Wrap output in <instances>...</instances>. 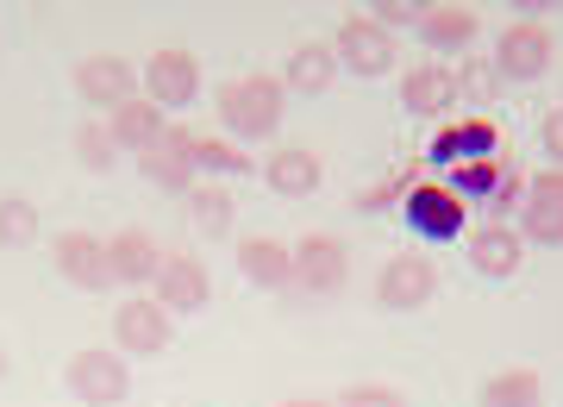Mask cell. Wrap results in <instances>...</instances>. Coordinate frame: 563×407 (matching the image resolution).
<instances>
[{
	"instance_id": "cell-1",
	"label": "cell",
	"mask_w": 563,
	"mask_h": 407,
	"mask_svg": "<svg viewBox=\"0 0 563 407\" xmlns=\"http://www.w3.org/2000/svg\"><path fill=\"white\" fill-rule=\"evenodd\" d=\"M282 76H239V81H220V95H213V107H220V125L232 144H269L282 132Z\"/></svg>"
},
{
	"instance_id": "cell-2",
	"label": "cell",
	"mask_w": 563,
	"mask_h": 407,
	"mask_svg": "<svg viewBox=\"0 0 563 407\" xmlns=\"http://www.w3.org/2000/svg\"><path fill=\"white\" fill-rule=\"evenodd\" d=\"M63 388L81 407H125V395H132V364L113 345H81L63 364Z\"/></svg>"
},
{
	"instance_id": "cell-3",
	"label": "cell",
	"mask_w": 563,
	"mask_h": 407,
	"mask_svg": "<svg viewBox=\"0 0 563 407\" xmlns=\"http://www.w3.org/2000/svg\"><path fill=\"white\" fill-rule=\"evenodd\" d=\"M551 57H558V44H551V32L539 20H507L495 32V57L488 63H495L501 88H532V81H544Z\"/></svg>"
},
{
	"instance_id": "cell-4",
	"label": "cell",
	"mask_w": 563,
	"mask_h": 407,
	"mask_svg": "<svg viewBox=\"0 0 563 407\" xmlns=\"http://www.w3.org/2000/svg\"><path fill=\"white\" fill-rule=\"evenodd\" d=\"M401 220H407V232H413V239L451 244V239H463V232H470V220H476V213H470L451 188H444V176H420V183H413V195L401 201Z\"/></svg>"
},
{
	"instance_id": "cell-5",
	"label": "cell",
	"mask_w": 563,
	"mask_h": 407,
	"mask_svg": "<svg viewBox=\"0 0 563 407\" xmlns=\"http://www.w3.org/2000/svg\"><path fill=\"white\" fill-rule=\"evenodd\" d=\"M470 157H501V132L488 113H451V120L432 125V144H426V176H444Z\"/></svg>"
},
{
	"instance_id": "cell-6",
	"label": "cell",
	"mask_w": 563,
	"mask_h": 407,
	"mask_svg": "<svg viewBox=\"0 0 563 407\" xmlns=\"http://www.w3.org/2000/svg\"><path fill=\"white\" fill-rule=\"evenodd\" d=\"M169 339H176V314L157 295H125L113 307V351L120 358H163Z\"/></svg>"
},
{
	"instance_id": "cell-7",
	"label": "cell",
	"mask_w": 563,
	"mask_h": 407,
	"mask_svg": "<svg viewBox=\"0 0 563 407\" xmlns=\"http://www.w3.org/2000/svg\"><path fill=\"white\" fill-rule=\"evenodd\" d=\"M344 283H351V251H344V239L307 232V239L295 244V295H288V301H325V295H339Z\"/></svg>"
},
{
	"instance_id": "cell-8",
	"label": "cell",
	"mask_w": 563,
	"mask_h": 407,
	"mask_svg": "<svg viewBox=\"0 0 563 407\" xmlns=\"http://www.w3.org/2000/svg\"><path fill=\"white\" fill-rule=\"evenodd\" d=\"M432 295H439V257L432 251H401L376 276V307L383 314H420V307H432Z\"/></svg>"
},
{
	"instance_id": "cell-9",
	"label": "cell",
	"mask_w": 563,
	"mask_h": 407,
	"mask_svg": "<svg viewBox=\"0 0 563 407\" xmlns=\"http://www.w3.org/2000/svg\"><path fill=\"white\" fill-rule=\"evenodd\" d=\"M144 101L163 107V113H188V107L201 101V57L195 51H181V44H163L157 57L144 63Z\"/></svg>"
},
{
	"instance_id": "cell-10",
	"label": "cell",
	"mask_w": 563,
	"mask_h": 407,
	"mask_svg": "<svg viewBox=\"0 0 563 407\" xmlns=\"http://www.w3.org/2000/svg\"><path fill=\"white\" fill-rule=\"evenodd\" d=\"M195 144H201V132H188L181 120H169V132L139 157V176L151 188H163V195H188V188L201 183V169H195Z\"/></svg>"
},
{
	"instance_id": "cell-11",
	"label": "cell",
	"mask_w": 563,
	"mask_h": 407,
	"mask_svg": "<svg viewBox=\"0 0 563 407\" xmlns=\"http://www.w3.org/2000/svg\"><path fill=\"white\" fill-rule=\"evenodd\" d=\"M332 57H339L344 76L376 81V76L395 69V32H383L369 13H351V20L339 25V38H332Z\"/></svg>"
},
{
	"instance_id": "cell-12",
	"label": "cell",
	"mask_w": 563,
	"mask_h": 407,
	"mask_svg": "<svg viewBox=\"0 0 563 407\" xmlns=\"http://www.w3.org/2000/svg\"><path fill=\"white\" fill-rule=\"evenodd\" d=\"M76 95L81 107H101V113H120L125 101H139V69H132V57H113V51H95V57L76 63Z\"/></svg>"
},
{
	"instance_id": "cell-13",
	"label": "cell",
	"mask_w": 563,
	"mask_h": 407,
	"mask_svg": "<svg viewBox=\"0 0 563 407\" xmlns=\"http://www.w3.org/2000/svg\"><path fill=\"white\" fill-rule=\"evenodd\" d=\"M51 264H57V276L69 288H81V295H107V288H113L107 239L81 232V226H69V232H57V239H51Z\"/></svg>"
},
{
	"instance_id": "cell-14",
	"label": "cell",
	"mask_w": 563,
	"mask_h": 407,
	"mask_svg": "<svg viewBox=\"0 0 563 407\" xmlns=\"http://www.w3.org/2000/svg\"><path fill=\"white\" fill-rule=\"evenodd\" d=\"M514 232L526 244H544V251H563V169H539L526 183V201L514 213Z\"/></svg>"
},
{
	"instance_id": "cell-15",
	"label": "cell",
	"mask_w": 563,
	"mask_h": 407,
	"mask_svg": "<svg viewBox=\"0 0 563 407\" xmlns=\"http://www.w3.org/2000/svg\"><path fill=\"white\" fill-rule=\"evenodd\" d=\"M401 107L413 113V120H451L457 113V69L451 63H439V57H426V63H413L401 76Z\"/></svg>"
},
{
	"instance_id": "cell-16",
	"label": "cell",
	"mask_w": 563,
	"mask_h": 407,
	"mask_svg": "<svg viewBox=\"0 0 563 407\" xmlns=\"http://www.w3.org/2000/svg\"><path fill=\"white\" fill-rule=\"evenodd\" d=\"M163 251L144 226H125V232H113L107 239V264H113V288H125V295H144V288L157 283V270H163Z\"/></svg>"
},
{
	"instance_id": "cell-17",
	"label": "cell",
	"mask_w": 563,
	"mask_h": 407,
	"mask_svg": "<svg viewBox=\"0 0 563 407\" xmlns=\"http://www.w3.org/2000/svg\"><path fill=\"white\" fill-rule=\"evenodd\" d=\"M232 257H239V276L251 288H263V295H295V244L251 232V239H239Z\"/></svg>"
},
{
	"instance_id": "cell-18",
	"label": "cell",
	"mask_w": 563,
	"mask_h": 407,
	"mask_svg": "<svg viewBox=\"0 0 563 407\" xmlns=\"http://www.w3.org/2000/svg\"><path fill=\"white\" fill-rule=\"evenodd\" d=\"M151 295H157L169 314H207V301H213V276H207L201 257H188V251H169L157 270V283H151Z\"/></svg>"
},
{
	"instance_id": "cell-19",
	"label": "cell",
	"mask_w": 563,
	"mask_h": 407,
	"mask_svg": "<svg viewBox=\"0 0 563 407\" xmlns=\"http://www.w3.org/2000/svg\"><path fill=\"white\" fill-rule=\"evenodd\" d=\"M520 264H526V239L514 226L483 220L470 232V270H476L483 283H507V276H520Z\"/></svg>"
},
{
	"instance_id": "cell-20",
	"label": "cell",
	"mask_w": 563,
	"mask_h": 407,
	"mask_svg": "<svg viewBox=\"0 0 563 407\" xmlns=\"http://www.w3.org/2000/svg\"><path fill=\"white\" fill-rule=\"evenodd\" d=\"M257 176L269 183V195H288V201H301V195H313V188L325 183L320 157H313L307 144H282V151H269V157L257 163Z\"/></svg>"
},
{
	"instance_id": "cell-21",
	"label": "cell",
	"mask_w": 563,
	"mask_h": 407,
	"mask_svg": "<svg viewBox=\"0 0 563 407\" xmlns=\"http://www.w3.org/2000/svg\"><path fill=\"white\" fill-rule=\"evenodd\" d=\"M483 38V20L470 13V7H426V20H420V44L432 51V57H463L470 44Z\"/></svg>"
},
{
	"instance_id": "cell-22",
	"label": "cell",
	"mask_w": 563,
	"mask_h": 407,
	"mask_svg": "<svg viewBox=\"0 0 563 407\" xmlns=\"http://www.w3.org/2000/svg\"><path fill=\"white\" fill-rule=\"evenodd\" d=\"M344 69H339V57H332V44H295L288 57H282V88L288 95H325L332 81H339Z\"/></svg>"
},
{
	"instance_id": "cell-23",
	"label": "cell",
	"mask_w": 563,
	"mask_h": 407,
	"mask_svg": "<svg viewBox=\"0 0 563 407\" xmlns=\"http://www.w3.org/2000/svg\"><path fill=\"white\" fill-rule=\"evenodd\" d=\"M107 132H113V144H120V157H144V151L169 132V113L139 95V101H125L120 113H107Z\"/></svg>"
},
{
	"instance_id": "cell-24",
	"label": "cell",
	"mask_w": 563,
	"mask_h": 407,
	"mask_svg": "<svg viewBox=\"0 0 563 407\" xmlns=\"http://www.w3.org/2000/svg\"><path fill=\"white\" fill-rule=\"evenodd\" d=\"M181 201H188V220H195L201 239H232V213H239V201H232V188L225 183H195Z\"/></svg>"
},
{
	"instance_id": "cell-25",
	"label": "cell",
	"mask_w": 563,
	"mask_h": 407,
	"mask_svg": "<svg viewBox=\"0 0 563 407\" xmlns=\"http://www.w3.org/2000/svg\"><path fill=\"white\" fill-rule=\"evenodd\" d=\"M501 169H507V151L501 157H470V163H457V169H444V188H451L470 213H483V201L495 195V183H501Z\"/></svg>"
},
{
	"instance_id": "cell-26",
	"label": "cell",
	"mask_w": 563,
	"mask_h": 407,
	"mask_svg": "<svg viewBox=\"0 0 563 407\" xmlns=\"http://www.w3.org/2000/svg\"><path fill=\"white\" fill-rule=\"evenodd\" d=\"M544 402V383L539 370H501V376H488L476 407H539Z\"/></svg>"
},
{
	"instance_id": "cell-27",
	"label": "cell",
	"mask_w": 563,
	"mask_h": 407,
	"mask_svg": "<svg viewBox=\"0 0 563 407\" xmlns=\"http://www.w3.org/2000/svg\"><path fill=\"white\" fill-rule=\"evenodd\" d=\"M451 69H457V107H463V113H488L495 95H501L495 63H488V57H463V63H451Z\"/></svg>"
},
{
	"instance_id": "cell-28",
	"label": "cell",
	"mask_w": 563,
	"mask_h": 407,
	"mask_svg": "<svg viewBox=\"0 0 563 407\" xmlns=\"http://www.w3.org/2000/svg\"><path fill=\"white\" fill-rule=\"evenodd\" d=\"M195 169H201V176H213V183H225V176L239 183V176H251V169H257V157H251L244 144H232V139H201V144H195Z\"/></svg>"
},
{
	"instance_id": "cell-29",
	"label": "cell",
	"mask_w": 563,
	"mask_h": 407,
	"mask_svg": "<svg viewBox=\"0 0 563 407\" xmlns=\"http://www.w3.org/2000/svg\"><path fill=\"white\" fill-rule=\"evenodd\" d=\"M44 232L38 207L25 201V195H0V251H32Z\"/></svg>"
},
{
	"instance_id": "cell-30",
	"label": "cell",
	"mask_w": 563,
	"mask_h": 407,
	"mask_svg": "<svg viewBox=\"0 0 563 407\" xmlns=\"http://www.w3.org/2000/svg\"><path fill=\"white\" fill-rule=\"evenodd\" d=\"M76 163L88 169V176H107V169L120 163V144H113V132H107V120H88V125H76Z\"/></svg>"
},
{
	"instance_id": "cell-31",
	"label": "cell",
	"mask_w": 563,
	"mask_h": 407,
	"mask_svg": "<svg viewBox=\"0 0 563 407\" xmlns=\"http://www.w3.org/2000/svg\"><path fill=\"white\" fill-rule=\"evenodd\" d=\"M426 169L420 163H401V169H395V176H383V183H369L357 195V213H383V207H401L407 195H413V183H420Z\"/></svg>"
},
{
	"instance_id": "cell-32",
	"label": "cell",
	"mask_w": 563,
	"mask_h": 407,
	"mask_svg": "<svg viewBox=\"0 0 563 407\" xmlns=\"http://www.w3.org/2000/svg\"><path fill=\"white\" fill-rule=\"evenodd\" d=\"M520 201H526V176L507 163L501 169V183H495V195L483 201V220H495V226H514V213H520Z\"/></svg>"
},
{
	"instance_id": "cell-33",
	"label": "cell",
	"mask_w": 563,
	"mask_h": 407,
	"mask_svg": "<svg viewBox=\"0 0 563 407\" xmlns=\"http://www.w3.org/2000/svg\"><path fill=\"white\" fill-rule=\"evenodd\" d=\"M426 7L432 0H369V20L383 25V32H420Z\"/></svg>"
},
{
	"instance_id": "cell-34",
	"label": "cell",
	"mask_w": 563,
	"mask_h": 407,
	"mask_svg": "<svg viewBox=\"0 0 563 407\" xmlns=\"http://www.w3.org/2000/svg\"><path fill=\"white\" fill-rule=\"evenodd\" d=\"M332 407H407V395L395 383H351L332 395Z\"/></svg>"
},
{
	"instance_id": "cell-35",
	"label": "cell",
	"mask_w": 563,
	"mask_h": 407,
	"mask_svg": "<svg viewBox=\"0 0 563 407\" xmlns=\"http://www.w3.org/2000/svg\"><path fill=\"white\" fill-rule=\"evenodd\" d=\"M539 144H544V157H551V169H563V101L544 113V125H539Z\"/></svg>"
},
{
	"instance_id": "cell-36",
	"label": "cell",
	"mask_w": 563,
	"mask_h": 407,
	"mask_svg": "<svg viewBox=\"0 0 563 407\" xmlns=\"http://www.w3.org/2000/svg\"><path fill=\"white\" fill-rule=\"evenodd\" d=\"M507 7H514V20H539L544 25V13H558L563 0H507Z\"/></svg>"
},
{
	"instance_id": "cell-37",
	"label": "cell",
	"mask_w": 563,
	"mask_h": 407,
	"mask_svg": "<svg viewBox=\"0 0 563 407\" xmlns=\"http://www.w3.org/2000/svg\"><path fill=\"white\" fill-rule=\"evenodd\" d=\"M282 407H332V402H320V395H295V402H282Z\"/></svg>"
},
{
	"instance_id": "cell-38",
	"label": "cell",
	"mask_w": 563,
	"mask_h": 407,
	"mask_svg": "<svg viewBox=\"0 0 563 407\" xmlns=\"http://www.w3.org/2000/svg\"><path fill=\"white\" fill-rule=\"evenodd\" d=\"M0 376H7V351H0Z\"/></svg>"
}]
</instances>
